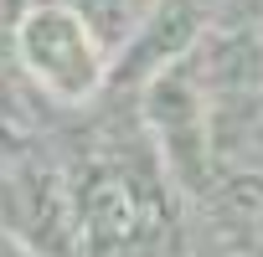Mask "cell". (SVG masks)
<instances>
[{"label":"cell","mask_w":263,"mask_h":257,"mask_svg":"<svg viewBox=\"0 0 263 257\" xmlns=\"http://www.w3.org/2000/svg\"><path fill=\"white\" fill-rule=\"evenodd\" d=\"M11 67L36 88L42 103L62 113H88L108 98L114 82V52L108 41L57 0H26L6 21Z\"/></svg>","instance_id":"cell-1"},{"label":"cell","mask_w":263,"mask_h":257,"mask_svg":"<svg viewBox=\"0 0 263 257\" xmlns=\"http://www.w3.org/2000/svg\"><path fill=\"white\" fill-rule=\"evenodd\" d=\"M135 118L150 139V155L181 201H201L222 165L212 139V93L201 82L196 57H176L135 88Z\"/></svg>","instance_id":"cell-2"},{"label":"cell","mask_w":263,"mask_h":257,"mask_svg":"<svg viewBox=\"0 0 263 257\" xmlns=\"http://www.w3.org/2000/svg\"><path fill=\"white\" fill-rule=\"evenodd\" d=\"M21 6H26V0H0V21H11V16H16Z\"/></svg>","instance_id":"cell-6"},{"label":"cell","mask_w":263,"mask_h":257,"mask_svg":"<svg viewBox=\"0 0 263 257\" xmlns=\"http://www.w3.org/2000/svg\"><path fill=\"white\" fill-rule=\"evenodd\" d=\"M57 6H67V11H78L103 41H108V52L119 57V47L129 41V31H135V21H140V11H135V0H57Z\"/></svg>","instance_id":"cell-4"},{"label":"cell","mask_w":263,"mask_h":257,"mask_svg":"<svg viewBox=\"0 0 263 257\" xmlns=\"http://www.w3.org/2000/svg\"><path fill=\"white\" fill-rule=\"evenodd\" d=\"M11 67V47H6V21H0V72Z\"/></svg>","instance_id":"cell-5"},{"label":"cell","mask_w":263,"mask_h":257,"mask_svg":"<svg viewBox=\"0 0 263 257\" xmlns=\"http://www.w3.org/2000/svg\"><path fill=\"white\" fill-rule=\"evenodd\" d=\"M145 6H150V0H135V11H145Z\"/></svg>","instance_id":"cell-7"},{"label":"cell","mask_w":263,"mask_h":257,"mask_svg":"<svg viewBox=\"0 0 263 257\" xmlns=\"http://www.w3.org/2000/svg\"><path fill=\"white\" fill-rule=\"evenodd\" d=\"M222 0H150L140 11L129 41L114 57V82L108 93H135L150 72L171 67L176 57H191L196 41L217 26Z\"/></svg>","instance_id":"cell-3"}]
</instances>
